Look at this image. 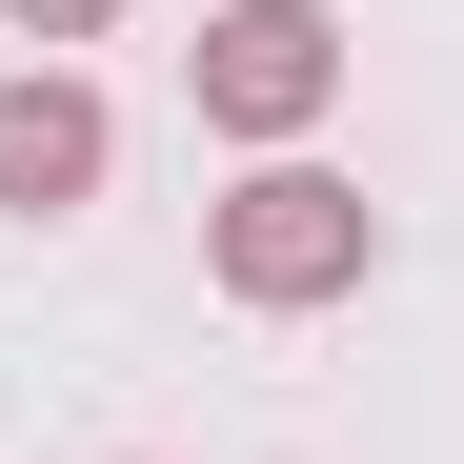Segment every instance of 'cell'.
Here are the masks:
<instances>
[{
  "mask_svg": "<svg viewBox=\"0 0 464 464\" xmlns=\"http://www.w3.org/2000/svg\"><path fill=\"white\" fill-rule=\"evenodd\" d=\"M182 82H202L222 141L303 162V141H324V102H343V21H324V0H222V21L182 41Z\"/></svg>",
  "mask_w": 464,
  "mask_h": 464,
  "instance_id": "cell-2",
  "label": "cell"
},
{
  "mask_svg": "<svg viewBox=\"0 0 464 464\" xmlns=\"http://www.w3.org/2000/svg\"><path fill=\"white\" fill-rule=\"evenodd\" d=\"M202 263H222V303L303 324V303H363V263H383V202H363L343 162H243V182L202 202Z\"/></svg>",
  "mask_w": 464,
  "mask_h": 464,
  "instance_id": "cell-1",
  "label": "cell"
},
{
  "mask_svg": "<svg viewBox=\"0 0 464 464\" xmlns=\"http://www.w3.org/2000/svg\"><path fill=\"white\" fill-rule=\"evenodd\" d=\"M0 21H21V41H102L121 0H0Z\"/></svg>",
  "mask_w": 464,
  "mask_h": 464,
  "instance_id": "cell-4",
  "label": "cell"
},
{
  "mask_svg": "<svg viewBox=\"0 0 464 464\" xmlns=\"http://www.w3.org/2000/svg\"><path fill=\"white\" fill-rule=\"evenodd\" d=\"M102 162H121L102 82H82V61H21V82H0V222H82Z\"/></svg>",
  "mask_w": 464,
  "mask_h": 464,
  "instance_id": "cell-3",
  "label": "cell"
}]
</instances>
